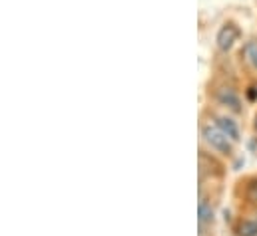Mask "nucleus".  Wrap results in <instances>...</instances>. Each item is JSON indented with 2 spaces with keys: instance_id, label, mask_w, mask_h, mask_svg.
I'll return each instance as SVG.
<instances>
[{
  "instance_id": "1",
  "label": "nucleus",
  "mask_w": 257,
  "mask_h": 236,
  "mask_svg": "<svg viewBox=\"0 0 257 236\" xmlns=\"http://www.w3.org/2000/svg\"><path fill=\"white\" fill-rule=\"evenodd\" d=\"M201 135H203L205 143H207L211 149H215L217 153H221V155H229V153H231L235 141H231L217 125H205L203 131H201Z\"/></svg>"
},
{
  "instance_id": "2",
  "label": "nucleus",
  "mask_w": 257,
  "mask_h": 236,
  "mask_svg": "<svg viewBox=\"0 0 257 236\" xmlns=\"http://www.w3.org/2000/svg\"><path fill=\"white\" fill-rule=\"evenodd\" d=\"M237 38H239V28L233 22H225L219 28L217 36H215V44H217V48L221 52H227V50L233 48V44L237 42Z\"/></svg>"
},
{
  "instance_id": "3",
  "label": "nucleus",
  "mask_w": 257,
  "mask_h": 236,
  "mask_svg": "<svg viewBox=\"0 0 257 236\" xmlns=\"http://www.w3.org/2000/svg\"><path fill=\"white\" fill-rule=\"evenodd\" d=\"M217 100H219V104H223L225 108L233 110L235 114H239V112H241V102H239V96H237L233 90H229V88H221V90L217 92Z\"/></svg>"
},
{
  "instance_id": "4",
  "label": "nucleus",
  "mask_w": 257,
  "mask_h": 236,
  "mask_svg": "<svg viewBox=\"0 0 257 236\" xmlns=\"http://www.w3.org/2000/svg\"><path fill=\"white\" fill-rule=\"evenodd\" d=\"M215 125L231 139V141H239V127L235 125V121L229 118H217L215 119Z\"/></svg>"
},
{
  "instance_id": "5",
  "label": "nucleus",
  "mask_w": 257,
  "mask_h": 236,
  "mask_svg": "<svg viewBox=\"0 0 257 236\" xmlns=\"http://www.w3.org/2000/svg\"><path fill=\"white\" fill-rule=\"evenodd\" d=\"M197 216H199V224H211L213 222V208L209 202L205 200H199V206H197Z\"/></svg>"
},
{
  "instance_id": "6",
  "label": "nucleus",
  "mask_w": 257,
  "mask_h": 236,
  "mask_svg": "<svg viewBox=\"0 0 257 236\" xmlns=\"http://www.w3.org/2000/svg\"><path fill=\"white\" fill-rule=\"evenodd\" d=\"M243 58L257 72V40H249L243 46Z\"/></svg>"
},
{
  "instance_id": "7",
  "label": "nucleus",
  "mask_w": 257,
  "mask_h": 236,
  "mask_svg": "<svg viewBox=\"0 0 257 236\" xmlns=\"http://www.w3.org/2000/svg\"><path fill=\"white\" fill-rule=\"evenodd\" d=\"M237 234L239 236H257V220H243L237 226Z\"/></svg>"
},
{
  "instance_id": "8",
  "label": "nucleus",
  "mask_w": 257,
  "mask_h": 236,
  "mask_svg": "<svg viewBox=\"0 0 257 236\" xmlns=\"http://www.w3.org/2000/svg\"><path fill=\"white\" fill-rule=\"evenodd\" d=\"M247 198L251 202H257V180H253L249 186H247Z\"/></svg>"
},
{
  "instance_id": "9",
  "label": "nucleus",
  "mask_w": 257,
  "mask_h": 236,
  "mask_svg": "<svg viewBox=\"0 0 257 236\" xmlns=\"http://www.w3.org/2000/svg\"><path fill=\"white\" fill-rule=\"evenodd\" d=\"M255 129H257V116H255Z\"/></svg>"
}]
</instances>
